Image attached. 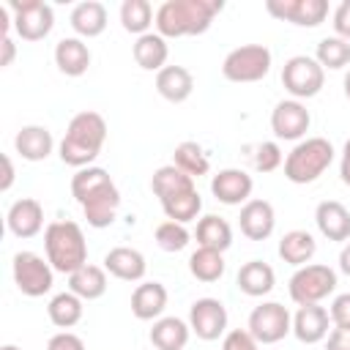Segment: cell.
<instances>
[{"label": "cell", "mask_w": 350, "mask_h": 350, "mask_svg": "<svg viewBox=\"0 0 350 350\" xmlns=\"http://www.w3.org/2000/svg\"><path fill=\"white\" fill-rule=\"evenodd\" d=\"M328 325H331V314L320 306V304H309V306H298L295 317H293V334L298 342L304 345H317L328 336Z\"/></svg>", "instance_id": "18"}, {"label": "cell", "mask_w": 350, "mask_h": 350, "mask_svg": "<svg viewBox=\"0 0 350 350\" xmlns=\"http://www.w3.org/2000/svg\"><path fill=\"white\" fill-rule=\"evenodd\" d=\"M314 60L323 66V68H345L350 63V41L339 38V36H328L317 44V52H314Z\"/></svg>", "instance_id": "38"}, {"label": "cell", "mask_w": 350, "mask_h": 350, "mask_svg": "<svg viewBox=\"0 0 350 350\" xmlns=\"http://www.w3.org/2000/svg\"><path fill=\"white\" fill-rule=\"evenodd\" d=\"M161 208H164V216L170 221H178V224H189L200 216L202 211V197L197 189H186V191H178L167 200H161Z\"/></svg>", "instance_id": "32"}, {"label": "cell", "mask_w": 350, "mask_h": 350, "mask_svg": "<svg viewBox=\"0 0 350 350\" xmlns=\"http://www.w3.org/2000/svg\"><path fill=\"white\" fill-rule=\"evenodd\" d=\"M71 194L82 205L90 227L104 230L115 221L120 208V191L104 167H82L71 178Z\"/></svg>", "instance_id": "1"}, {"label": "cell", "mask_w": 350, "mask_h": 350, "mask_svg": "<svg viewBox=\"0 0 350 350\" xmlns=\"http://www.w3.org/2000/svg\"><path fill=\"white\" fill-rule=\"evenodd\" d=\"M153 19H156V14H153L148 0H123V5H120V25H123L126 33H134L139 38V36L150 33L148 27L153 25Z\"/></svg>", "instance_id": "35"}, {"label": "cell", "mask_w": 350, "mask_h": 350, "mask_svg": "<svg viewBox=\"0 0 350 350\" xmlns=\"http://www.w3.org/2000/svg\"><path fill=\"white\" fill-rule=\"evenodd\" d=\"M68 290L82 301H96L107 293V268L101 265H82L68 276Z\"/></svg>", "instance_id": "29"}, {"label": "cell", "mask_w": 350, "mask_h": 350, "mask_svg": "<svg viewBox=\"0 0 350 350\" xmlns=\"http://www.w3.org/2000/svg\"><path fill=\"white\" fill-rule=\"evenodd\" d=\"M44 252L55 271L74 273L88 265V241L77 221H52L44 230Z\"/></svg>", "instance_id": "4"}, {"label": "cell", "mask_w": 350, "mask_h": 350, "mask_svg": "<svg viewBox=\"0 0 350 350\" xmlns=\"http://www.w3.org/2000/svg\"><path fill=\"white\" fill-rule=\"evenodd\" d=\"M134 60L139 68L145 71H161L167 57H170V46H167V38H161L159 33H145L134 41Z\"/></svg>", "instance_id": "27"}, {"label": "cell", "mask_w": 350, "mask_h": 350, "mask_svg": "<svg viewBox=\"0 0 350 350\" xmlns=\"http://www.w3.org/2000/svg\"><path fill=\"white\" fill-rule=\"evenodd\" d=\"M339 271L350 276V241H347V243L342 246V252H339Z\"/></svg>", "instance_id": "48"}, {"label": "cell", "mask_w": 350, "mask_h": 350, "mask_svg": "<svg viewBox=\"0 0 350 350\" xmlns=\"http://www.w3.org/2000/svg\"><path fill=\"white\" fill-rule=\"evenodd\" d=\"M334 30L339 38L350 41V0H342L334 11Z\"/></svg>", "instance_id": "43"}, {"label": "cell", "mask_w": 350, "mask_h": 350, "mask_svg": "<svg viewBox=\"0 0 350 350\" xmlns=\"http://www.w3.org/2000/svg\"><path fill=\"white\" fill-rule=\"evenodd\" d=\"M5 224H8L11 235H16V238H33V235H38L41 227H44V208H41V202L33 200V197L16 200L8 208V213H5Z\"/></svg>", "instance_id": "17"}, {"label": "cell", "mask_w": 350, "mask_h": 350, "mask_svg": "<svg viewBox=\"0 0 350 350\" xmlns=\"http://www.w3.org/2000/svg\"><path fill=\"white\" fill-rule=\"evenodd\" d=\"M271 49L265 44H243L227 52L221 63V74L230 82H260L271 71Z\"/></svg>", "instance_id": "6"}, {"label": "cell", "mask_w": 350, "mask_h": 350, "mask_svg": "<svg viewBox=\"0 0 350 350\" xmlns=\"http://www.w3.org/2000/svg\"><path fill=\"white\" fill-rule=\"evenodd\" d=\"M104 268H107V273H112L120 282H139L148 271V262H145V254L139 249L115 246L104 254Z\"/></svg>", "instance_id": "19"}, {"label": "cell", "mask_w": 350, "mask_h": 350, "mask_svg": "<svg viewBox=\"0 0 350 350\" xmlns=\"http://www.w3.org/2000/svg\"><path fill=\"white\" fill-rule=\"evenodd\" d=\"M14 183V164L11 156H3V180H0V191H8Z\"/></svg>", "instance_id": "47"}, {"label": "cell", "mask_w": 350, "mask_h": 350, "mask_svg": "<svg viewBox=\"0 0 350 350\" xmlns=\"http://www.w3.org/2000/svg\"><path fill=\"white\" fill-rule=\"evenodd\" d=\"M221 8V0H167L156 8L153 25L161 38L202 36Z\"/></svg>", "instance_id": "2"}, {"label": "cell", "mask_w": 350, "mask_h": 350, "mask_svg": "<svg viewBox=\"0 0 350 350\" xmlns=\"http://www.w3.org/2000/svg\"><path fill=\"white\" fill-rule=\"evenodd\" d=\"M238 224H241V232L249 241H265L273 232V227H276L273 205L268 200H249V202H243Z\"/></svg>", "instance_id": "16"}, {"label": "cell", "mask_w": 350, "mask_h": 350, "mask_svg": "<svg viewBox=\"0 0 350 350\" xmlns=\"http://www.w3.org/2000/svg\"><path fill=\"white\" fill-rule=\"evenodd\" d=\"M167 309V287L161 282H142L131 293V314L137 320H159Z\"/></svg>", "instance_id": "23"}, {"label": "cell", "mask_w": 350, "mask_h": 350, "mask_svg": "<svg viewBox=\"0 0 350 350\" xmlns=\"http://www.w3.org/2000/svg\"><path fill=\"white\" fill-rule=\"evenodd\" d=\"M14 148L16 153L25 159V161H44L52 148H55V139H52V131L46 126H22L14 137Z\"/></svg>", "instance_id": "22"}, {"label": "cell", "mask_w": 350, "mask_h": 350, "mask_svg": "<svg viewBox=\"0 0 350 350\" xmlns=\"http://www.w3.org/2000/svg\"><path fill=\"white\" fill-rule=\"evenodd\" d=\"M235 282H238V290H241V293H246V295H252V298H262V295H268V293L273 290L276 273H273V268H271L268 262H262V260H249V262H243V265L238 268Z\"/></svg>", "instance_id": "25"}, {"label": "cell", "mask_w": 350, "mask_h": 350, "mask_svg": "<svg viewBox=\"0 0 350 350\" xmlns=\"http://www.w3.org/2000/svg\"><path fill=\"white\" fill-rule=\"evenodd\" d=\"M328 314H331V323H334L336 328H350V293L336 295V298L331 301Z\"/></svg>", "instance_id": "41"}, {"label": "cell", "mask_w": 350, "mask_h": 350, "mask_svg": "<svg viewBox=\"0 0 350 350\" xmlns=\"http://www.w3.org/2000/svg\"><path fill=\"white\" fill-rule=\"evenodd\" d=\"M156 90L170 104H183L194 90V77L183 66H164L156 74Z\"/></svg>", "instance_id": "24"}, {"label": "cell", "mask_w": 350, "mask_h": 350, "mask_svg": "<svg viewBox=\"0 0 350 350\" xmlns=\"http://www.w3.org/2000/svg\"><path fill=\"white\" fill-rule=\"evenodd\" d=\"M189 323L180 317H159L150 328V342L156 350H183L189 342Z\"/></svg>", "instance_id": "31"}, {"label": "cell", "mask_w": 350, "mask_h": 350, "mask_svg": "<svg viewBox=\"0 0 350 350\" xmlns=\"http://www.w3.org/2000/svg\"><path fill=\"white\" fill-rule=\"evenodd\" d=\"M189 328L202 342H213L227 331V309L219 298H197L189 309Z\"/></svg>", "instance_id": "13"}, {"label": "cell", "mask_w": 350, "mask_h": 350, "mask_svg": "<svg viewBox=\"0 0 350 350\" xmlns=\"http://www.w3.org/2000/svg\"><path fill=\"white\" fill-rule=\"evenodd\" d=\"M252 189H254L252 175L243 172V170H238V167L219 170V172L211 178V194H213L219 202H224V205H241V202H249Z\"/></svg>", "instance_id": "15"}, {"label": "cell", "mask_w": 350, "mask_h": 350, "mask_svg": "<svg viewBox=\"0 0 350 350\" xmlns=\"http://www.w3.org/2000/svg\"><path fill=\"white\" fill-rule=\"evenodd\" d=\"M150 189H153V194H156L159 202H161V200L178 194V191L194 189V178L186 175L183 170H178L175 164H164V167H159V170L153 172V178H150Z\"/></svg>", "instance_id": "33"}, {"label": "cell", "mask_w": 350, "mask_h": 350, "mask_svg": "<svg viewBox=\"0 0 350 350\" xmlns=\"http://www.w3.org/2000/svg\"><path fill=\"white\" fill-rule=\"evenodd\" d=\"M265 11L298 27H317L328 16V3L325 0H265Z\"/></svg>", "instance_id": "12"}, {"label": "cell", "mask_w": 350, "mask_h": 350, "mask_svg": "<svg viewBox=\"0 0 350 350\" xmlns=\"http://www.w3.org/2000/svg\"><path fill=\"white\" fill-rule=\"evenodd\" d=\"M197 243L202 249H213V252H227L232 246V227L227 224V219L208 213L197 221Z\"/></svg>", "instance_id": "30"}, {"label": "cell", "mask_w": 350, "mask_h": 350, "mask_svg": "<svg viewBox=\"0 0 350 350\" xmlns=\"http://www.w3.org/2000/svg\"><path fill=\"white\" fill-rule=\"evenodd\" d=\"M314 252H317V241L306 230H290L279 241V257L287 265H295V268L306 265L314 257Z\"/></svg>", "instance_id": "28"}, {"label": "cell", "mask_w": 350, "mask_h": 350, "mask_svg": "<svg viewBox=\"0 0 350 350\" xmlns=\"http://www.w3.org/2000/svg\"><path fill=\"white\" fill-rule=\"evenodd\" d=\"M282 85L295 101L314 98L325 85V68L309 55H295L282 68Z\"/></svg>", "instance_id": "9"}, {"label": "cell", "mask_w": 350, "mask_h": 350, "mask_svg": "<svg viewBox=\"0 0 350 350\" xmlns=\"http://www.w3.org/2000/svg\"><path fill=\"white\" fill-rule=\"evenodd\" d=\"M8 11L14 14V30L22 41H41L55 27V11L44 0H8Z\"/></svg>", "instance_id": "8"}, {"label": "cell", "mask_w": 350, "mask_h": 350, "mask_svg": "<svg viewBox=\"0 0 350 350\" xmlns=\"http://www.w3.org/2000/svg\"><path fill=\"white\" fill-rule=\"evenodd\" d=\"M46 350H85V342L71 331H60V334L49 336Z\"/></svg>", "instance_id": "42"}, {"label": "cell", "mask_w": 350, "mask_h": 350, "mask_svg": "<svg viewBox=\"0 0 350 350\" xmlns=\"http://www.w3.org/2000/svg\"><path fill=\"white\" fill-rule=\"evenodd\" d=\"M342 85H345V98L350 101V68H347V74H345V82H342Z\"/></svg>", "instance_id": "49"}, {"label": "cell", "mask_w": 350, "mask_h": 350, "mask_svg": "<svg viewBox=\"0 0 350 350\" xmlns=\"http://www.w3.org/2000/svg\"><path fill=\"white\" fill-rule=\"evenodd\" d=\"M290 298L298 306H309V304H320L323 298H328L336 290V271L320 262L312 265H301L293 276H290Z\"/></svg>", "instance_id": "7"}, {"label": "cell", "mask_w": 350, "mask_h": 350, "mask_svg": "<svg viewBox=\"0 0 350 350\" xmlns=\"http://www.w3.org/2000/svg\"><path fill=\"white\" fill-rule=\"evenodd\" d=\"M55 66L66 77H82L88 71V66H90V49H88V44L82 38H77V36L60 38L55 44Z\"/></svg>", "instance_id": "21"}, {"label": "cell", "mask_w": 350, "mask_h": 350, "mask_svg": "<svg viewBox=\"0 0 350 350\" xmlns=\"http://www.w3.org/2000/svg\"><path fill=\"white\" fill-rule=\"evenodd\" d=\"M77 38H96L104 33L107 27V8L104 3L98 0H85V3H77L71 8V16H68Z\"/></svg>", "instance_id": "26"}, {"label": "cell", "mask_w": 350, "mask_h": 350, "mask_svg": "<svg viewBox=\"0 0 350 350\" xmlns=\"http://www.w3.org/2000/svg\"><path fill=\"white\" fill-rule=\"evenodd\" d=\"M334 161V145L325 137L301 139L284 159V178L290 183H312L317 180Z\"/></svg>", "instance_id": "5"}, {"label": "cell", "mask_w": 350, "mask_h": 350, "mask_svg": "<svg viewBox=\"0 0 350 350\" xmlns=\"http://www.w3.org/2000/svg\"><path fill=\"white\" fill-rule=\"evenodd\" d=\"M0 46H3V57H0V66L5 68V66H11L16 46H14V41H11V36H3V38H0Z\"/></svg>", "instance_id": "46"}, {"label": "cell", "mask_w": 350, "mask_h": 350, "mask_svg": "<svg viewBox=\"0 0 350 350\" xmlns=\"http://www.w3.org/2000/svg\"><path fill=\"white\" fill-rule=\"evenodd\" d=\"M246 331L260 345H276L293 331V317H290L287 306H282L279 301H265V304L252 309Z\"/></svg>", "instance_id": "11"}, {"label": "cell", "mask_w": 350, "mask_h": 350, "mask_svg": "<svg viewBox=\"0 0 350 350\" xmlns=\"http://www.w3.org/2000/svg\"><path fill=\"white\" fill-rule=\"evenodd\" d=\"M254 167L260 172H273L282 167V148L276 142H262L257 145V153H254Z\"/></svg>", "instance_id": "40"}, {"label": "cell", "mask_w": 350, "mask_h": 350, "mask_svg": "<svg viewBox=\"0 0 350 350\" xmlns=\"http://www.w3.org/2000/svg\"><path fill=\"white\" fill-rule=\"evenodd\" d=\"M314 221L323 238L328 241H350V211L339 200H323L314 208Z\"/></svg>", "instance_id": "20"}, {"label": "cell", "mask_w": 350, "mask_h": 350, "mask_svg": "<svg viewBox=\"0 0 350 350\" xmlns=\"http://www.w3.org/2000/svg\"><path fill=\"white\" fill-rule=\"evenodd\" d=\"M11 271H14V284L27 298H38L52 290L55 268L49 265V260H44L36 252H16Z\"/></svg>", "instance_id": "10"}, {"label": "cell", "mask_w": 350, "mask_h": 350, "mask_svg": "<svg viewBox=\"0 0 350 350\" xmlns=\"http://www.w3.org/2000/svg\"><path fill=\"white\" fill-rule=\"evenodd\" d=\"M172 164H175L178 170H183L186 175H191V178H200V175H205V172L211 170V161H208L202 145H197L194 139H186V142H180V145L175 148Z\"/></svg>", "instance_id": "36"}, {"label": "cell", "mask_w": 350, "mask_h": 350, "mask_svg": "<svg viewBox=\"0 0 350 350\" xmlns=\"http://www.w3.org/2000/svg\"><path fill=\"white\" fill-rule=\"evenodd\" d=\"M189 241H191V235H189L186 224H178V221L167 219V221H161L156 227V243L164 252H180V249L189 246Z\"/></svg>", "instance_id": "39"}, {"label": "cell", "mask_w": 350, "mask_h": 350, "mask_svg": "<svg viewBox=\"0 0 350 350\" xmlns=\"http://www.w3.org/2000/svg\"><path fill=\"white\" fill-rule=\"evenodd\" d=\"M189 271H191V276L197 282H219L224 276V257H221V252L200 246L189 257Z\"/></svg>", "instance_id": "37"}, {"label": "cell", "mask_w": 350, "mask_h": 350, "mask_svg": "<svg viewBox=\"0 0 350 350\" xmlns=\"http://www.w3.org/2000/svg\"><path fill=\"white\" fill-rule=\"evenodd\" d=\"M0 350H19V347H16V345H3Z\"/></svg>", "instance_id": "50"}, {"label": "cell", "mask_w": 350, "mask_h": 350, "mask_svg": "<svg viewBox=\"0 0 350 350\" xmlns=\"http://www.w3.org/2000/svg\"><path fill=\"white\" fill-rule=\"evenodd\" d=\"M104 142H107V120L93 109L77 112L68 120V129L60 139V161L77 170L90 167V161H96V156L101 153Z\"/></svg>", "instance_id": "3"}, {"label": "cell", "mask_w": 350, "mask_h": 350, "mask_svg": "<svg viewBox=\"0 0 350 350\" xmlns=\"http://www.w3.org/2000/svg\"><path fill=\"white\" fill-rule=\"evenodd\" d=\"M46 314L57 328H71L82 320V298L74 295L71 290L57 293V295H52V301L46 306Z\"/></svg>", "instance_id": "34"}, {"label": "cell", "mask_w": 350, "mask_h": 350, "mask_svg": "<svg viewBox=\"0 0 350 350\" xmlns=\"http://www.w3.org/2000/svg\"><path fill=\"white\" fill-rule=\"evenodd\" d=\"M339 175H342V183H345V186H350V139H347V142H345V148H342Z\"/></svg>", "instance_id": "45"}, {"label": "cell", "mask_w": 350, "mask_h": 350, "mask_svg": "<svg viewBox=\"0 0 350 350\" xmlns=\"http://www.w3.org/2000/svg\"><path fill=\"white\" fill-rule=\"evenodd\" d=\"M309 123H312L309 109L295 98L279 101L271 112V131L276 139H301L309 131Z\"/></svg>", "instance_id": "14"}, {"label": "cell", "mask_w": 350, "mask_h": 350, "mask_svg": "<svg viewBox=\"0 0 350 350\" xmlns=\"http://www.w3.org/2000/svg\"><path fill=\"white\" fill-rule=\"evenodd\" d=\"M325 350H350V328H334L328 334Z\"/></svg>", "instance_id": "44"}]
</instances>
